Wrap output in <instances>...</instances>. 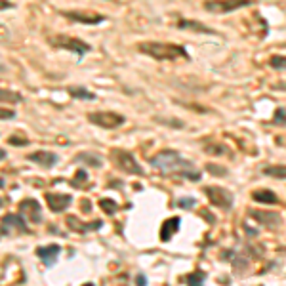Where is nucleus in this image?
Returning a JSON list of instances; mask_svg holds the SVG:
<instances>
[{"instance_id":"f257e3e1","label":"nucleus","mask_w":286,"mask_h":286,"mask_svg":"<svg viewBox=\"0 0 286 286\" xmlns=\"http://www.w3.org/2000/svg\"><path fill=\"white\" fill-rule=\"evenodd\" d=\"M149 162H151L153 168L160 170L162 174H166V176L168 174H179L181 177H187L191 181H198L202 177V174L198 170H195L189 160H185L177 151L164 149V151L156 153Z\"/></svg>"},{"instance_id":"f03ea898","label":"nucleus","mask_w":286,"mask_h":286,"mask_svg":"<svg viewBox=\"0 0 286 286\" xmlns=\"http://www.w3.org/2000/svg\"><path fill=\"white\" fill-rule=\"evenodd\" d=\"M137 52H141L143 56H149L156 61H176V59H189V54L183 46L179 44H172V42H139L137 44Z\"/></svg>"},{"instance_id":"7ed1b4c3","label":"nucleus","mask_w":286,"mask_h":286,"mask_svg":"<svg viewBox=\"0 0 286 286\" xmlns=\"http://www.w3.org/2000/svg\"><path fill=\"white\" fill-rule=\"evenodd\" d=\"M54 48H61V50H67L71 54H78V56H84L88 52H92V46L84 40L76 37H69V35H56V37H50L48 40Z\"/></svg>"},{"instance_id":"20e7f679","label":"nucleus","mask_w":286,"mask_h":286,"mask_svg":"<svg viewBox=\"0 0 286 286\" xmlns=\"http://www.w3.org/2000/svg\"><path fill=\"white\" fill-rule=\"evenodd\" d=\"M254 0H204L202 8L210 14H231L237 10H242L246 6H252Z\"/></svg>"},{"instance_id":"39448f33","label":"nucleus","mask_w":286,"mask_h":286,"mask_svg":"<svg viewBox=\"0 0 286 286\" xmlns=\"http://www.w3.org/2000/svg\"><path fill=\"white\" fill-rule=\"evenodd\" d=\"M88 120L105 130H114L126 122V118L122 114L114 113V111H95V113L88 114Z\"/></svg>"},{"instance_id":"423d86ee","label":"nucleus","mask_w":286,"mask_h":286,"mask_svg":"<svg viewBox=\"0 0 286 286\" xmlns=\"http://www.w3.org/2000/svg\"><path fill=\"white\" fill-rule=\"evenodd\" d=\"M111 158H113V162L122 172L132 174V176H143V168L139 166V162H137L128 151L113 149V151H111Z\"/></svg>"},{"instance_id":"0eeeda50","label":"nucleus","mask_w":286,"mask_h":286,"mask_svg":"<svg viewBox=\"0 0 286 286\" xmlns=\"http://www.w3.org/2000/svg\"><path fill=\"white\" fill-rule=\"evenodd\" d=\"M206 191V195H208L210 202L214 204V206H218V208L221 210H231L233 208V200H235V197H233V193L227 189H223V187H204Z\"/></svg>"},{"instance_id":"6e6552de","label":"nucleus","mask_w":286,"mask_h":286,"mask_svg":"<svg viewBox=\"0 0 286 286\" xmlns=\"http://www.w3.org/2000/svg\"><path fill=\"white\" fill-rule=\"evenodd\" d=\"M27 223L21 216H16V214H8L4 216L2 223H0V233L2 235H18V233H27Z\"/></svg>"},{"instance_id":"1a4fd4ad","label":"nucleus","mask_w":286,"mask_h":286,"mask_svg":"<svg viewBox=\"0 0 286 286\" xmlns=\"http://www.w3.org/2000/svg\"><path fill=\"white\" fill-rule=\"evenodd\" d=\"M61 16L76 23H84V25H99L105 21V16L95 14V12H61Z\"/></svg>"},{"instance_id":"9d476101","label":"nucleus","mask_w":286,"mask_h":286,"mask_svg":"<svg viewBox=\"0 0 286 286\" xmlns=\"http://www.w3.org/2000/svg\"><path fill=\"white\" fill-rule=\"evenodd\" d=\"M46 202H48V208L52 212H65L69 208V204L73 202V197L71 195H61V193H46Z\"/></svg>"},{"instance_id":"9b49d317","label":"nucleus","mask_w":286,"mask_h":286,"mask_svg":"<svg viewBox=\"0 0 286 286\" xmlns=\"http://www.w3.org/2000/svg\"><path fill=\"white\" fill-rule=\"evenodd\" d=\"M19 212L21 216H25L29 221L33 223H40L42 221V214H40V204H38L35 198H27L19 204Z\"/></svg>"},{"instance_id":"f8f14e48","label":"nucleus","mask_w":286,"mask_h":286,"mask_svg":"<svg viewBox=\"0 0 286 286\" xmlns=\"http://www.w3.org/2000/svg\"><path fill=\"white\" fill-rule=\"evenodd\" d=\"M250 216L256 218L258 223L265 225V227L273 229L281 225V216L275 214V212H264V210H250Z\"/></svg>"},{"instance_id":"ddd939ff","label":"nucleus","mask_w":286,"mask_h":286,"mask_svg":"<svg viewBox=\"0 0 286 286\" xmlns=\"http://www.w3.org/2000/svg\"><path fill=\"white\" fill-rule=\"evenodd\" d=\"M31 162H35L38 166H42V168H52V166H56L57 164V154L52 151H37V153H31L29 156H27Z\"/></svg>"},{"instance_id":"4468645a","label":"nucleus","mask_w":286,"mask_h":286,"mask_svg":"<svg viewBox=\"0 0 286 286\" xmlns=\"http://www.w3.org/2000/svg\"><path fill=\"white\" fill-rule=\"evenodd\" d=\"M59 252H61V248L57 246V244H50V246H38L37 248V256L48 267H52L54 264H56Z\"/></svg>"},{"instance_id":"2eb2a0df","label":"nucleus","mask_w":286,"mask_h":286,"mask_svg":"<svg viewBox=\"0 0 286 286\" xmlns=\"http://www.w3.org/2000/svg\"><path fill=\"white\" fill-rule=\"evenodd\" d=\"M177 29L195 31V33H204V35H216L214 29H210L204 23H198V21H195V19H179V21H177Z\"/></svg>"},{"instance_id":"dca6fc26","label":"nucleus","mask_w":286,"mask_h":286,"mask_svg":"<svg viewBox=\"0 0 286 286\" xmlns=\"http://www.w3.org/2000/svg\"><path fill=\"white\" fill-rule=\"evenodd\" d=\"M179 229V218H170L168 221L162 223V229H160V241L166 242L174 237V233Z\"/></svg>"},{"instance_id":"f3484780","label":"nucleus","mask_w":286,"mask_h":286,"mask_svg":"<svg viewBox=\"0 0 286 286\" xmlns=\"http://www.w3.org/2000/svg\"><path fill=\"white\" fill-rule=\"evenodd\" d=\"M252 198L260 204H277L279 202V197L269 189H260V191H254L252 193Z\"/></svg>"},{"instance_id":"a211bd4d","label":"nucleus","mask_w":286,"mask_h":286,"mask_svg":"<svg viewBox=\"0 0 286 286\" xmlns=\"http://www.w3.org/2000/svg\"><path fill=\"white\" fill-rule=\"evenodd\" d=\"M67 225L76 231V233H88V231H92V229H99L101 227V221H94V223H80V221H76L75 216H69L67 218Z\"/></svg>"},{"instance_id":"6ab92c4d","label":"nucleus","mask_w":286,"mask_h":286,"mask_svg":"<svg viewBox=\"0 0 286 286\" xmlns=\"http://www.w3.org/2000/svg\"><path fill=\"white\" fill-rule=\"evenodd\" d=\"M76 160H78V162H84V164H90V166H94V168H99V166L103 164L101 156H99V154H94V153H78V154H76Z\"/></svg>"},{"instance_id":"aec40b11","label":"nucleus","mask_w":286,"mask_h":286,"mask_svg":"<svg viewBox=\"0 0 286 286\" xmlns=\"http://www.w3.org/2000/svg\"><path fill=\"white\" fill-rule=\"evenodd\" d=\"M21 101H23V95L19 92L0 88V103H21Z\"/></svg>"},{"instance_id":"412c9836","label":"nucleus","mask_w":286,"mask_h":286,"mask_svg":"<svg viewBox=\"0 0 286 286\" xmlns=\"http://www.w3.org/2000/svg\"><path fill=\"white\" fill-rule=\"evenodd\" d=\"M69 94L73 95V97H78V99H86V101H94L95 99L94 92H90V90H86L82 86H71L69 88Z\"/></svg>"},{"instance_id":"4be33fe9","label":"nucleus","mask_w":286,"mask_h":286,"mask_svg":"<svg viewBox=\"0 0 286 286\" xmlns=\"http://www.w3.org/2000/svg\"><path fill=\"white\" fill-rule=\"evenodd\" d=\"M204 151L208 153V154H214V156H220V154H229V156H231V154H233V151H231L229 147H225L223 143H214V145H212V143H206V145H204Z\"/></svg>"},{"instance_id":"5701e85b","label":"nucleus","mask_w":286,"mask_h":286,"mask_svg":"<svg viewBox=\"0 0 286 286\" xmlns=\"http://www.w3.org/2000/svg\"><path fill=\"white\" fill-rule=\"evenodd\" d=\"M264 174L269 176V177H275V179H286V166H265L264 168Z\"/></svg>"},{"instance_id":"b1692460","label":"nucleus","mask_w":286,"mask_h":286,"mask_svg":"<svg viewBox=\"0 0 286 286\" xmlns=\"http://www.w3.org/2000/svg\"><path fill=\"white\" fill-rule=\"evenodd\" d=\"M204 279H206V275L202 273V271H195V273H191L185 277V285L187 286H204Z\"/></svg>"},{"instance_id":"393cba45","label":"nucleus","mask_w":286,"mask_h":286,"mask_svg":"<svg viewBox=\"0 0 286 286\" xmlns=\"http://www.w3.org/2000/svg\"><path fill=\"white\" fill-rule=\"evenodd\" d=\"M273 122L277 124V126H286V109L285 107H279L275 114H273Z\"/></svg>"},{"instance_id":"a878e982","label":"nucleus","mask_w":286,"mask_h":286,"mask_svg":"<svg viewBox=\"0 0 286 286\" xmlns=\"http://www.w3.org/2000/svg\"><path fill=\"white\" fill-rule=\"evenodd\" d=\"M206 170L212 172V176H220V177H223V176H227V168L225 166H220V164H206Z\"/></svg>"},{"instance_id":"bb28decb","label":"nucleus","mask_w":286,"mask_h":286,"mask_svg":"<svg viewBox=\"0 0 286 286\" xmlns=\"http://www.w3.org/2000/svg\"><path fill=\"white\" fill-rule=\"evenodd\" d=\"M99 204H101V208H103V212H107L109 216H111V214H114V212L118 210V206L114 204L113 200H109V198H101V200H99Z\"/></svg>"},{"instance_id":"cd10ccee","label":"nucleus","mask_w":286,"mask_h":286,"mask_svg":"<svg viewBox=\"0 0 286 286\" xmlns=\"http://www.w3.org/2000/svg\"><path fill=\"white\" fill-rule=\"evenodd\" d=\"M269 63H271L273 69H286V57L285 56H273Z\"/></svg>"},{"instance_id":"c85d7f7f","label":"nucleus","mask_w":286,"mask_h":286,"mask_svg":"<svg viewBox=\"0 0 286 286\" xmlns=\"http://www.w3.org/2000/svg\"><path fill=\"white\" fill-rule=\"evenodd\" d=\"M193 204H197L195 198H179V200H177V206H179V208L189 210V208H193Z\"/></svg>"},{"instance_id":"c756f323","label":"nucleus","mask_w":286,"mask_h":286,"mask_svg":"<svg viewBox=\"0 0 286 286\" xmlns=\"http://www.w3.org/2000/svg\"><path fill=\"white\" fill-rule=\"evenodd\" d=\"M12 118H16V113L12 109H2L0 107V120H12Z\"/></svg>"},{"instance_id":"7c9ffc66","label":"nucleus","mask_w":286,"mask_h":286,"mask_svg":"<svg viewBox=\"0 0 286 286\" xmlns=\"http://www.w3.org/2000/svg\"><path fill=\"white\" fill-rule=\"evenodd\" d=\"M8 141H10V143H12V145H18V147H25V145H27V143H29V141H27V139H23V137H16V135H14V137H10V139H8Z\"/></svg>"},{"instance_id":"2f4dec72","label":"nucleus","mask_w":286,"mask_h":286,"mask_svg":"<svg viewBox=\"0 0 286 286\" xmlns=\"http://www.w3.org/2000/svg\"><path fill=\"white\" fill-rule=\"evenodd\" d=\"M14 8V4L10 2V0H0V12H4V10H12Z\"/></svg>"},{"instance_id":"473e14b6","label":"nucleus","mask_w":286,"mask_h":286,"mask_svg":"<svg viewBox=\"0 0 286 286\" xmlns=\"http://www.w3.org/2000/svg\"><path fill=\"white\" fill-rule=\"evenodd\" d=\"M135 285L137 286H147V279H145V275H137V277H135Z\"/></svg>"},{"instance_id":"72a5a7b5","label":"nucleus","mask_w":286,"mask_h":286,"mask_svg":"<svg viewBox=\"0 0 286 286\" xmlns=\"http://www.w3.org/2000/svg\"><path fill=\"white\" fill-rule=\"evenodd\" d=\"M86 177H88V176H86V172L78 170V172H76V176H75V183H76V181H84Z\"/></svg>"},{"instance_id":"f704fd0d","label":"nucleus","mask_w":286,"mask_h":286,"mask_svg":"<svg viewBox=\"0 0 286 286\" xmlns=\"http://www.w3.org/2000/svg\"><path fill=\"white\" fill-rule=\"evenodd\" d=\"M273 90H286V84H277V86H273Z\"/></svg>"},{"instance_id":"c9c22d12","label":"nucleus","mask_w":286,"mask_h":286,"mask_svg":"<svg viewBox=\"0 0 286 286\" xmlns=\"http://www.w3.org/2000/svg\"><path fill=\"white\" fill-rule=\"evenodd\" d=\"M6 158V151L4 149H0V160H4Z\"/></svg>"},{"instance_id":"e433bc0d","label":"nucleus","mask_w":286,"mask_h":286,"mask_svg":"<svg viewBox=\"0 0 286 286\" xmlns=\"http://www.w3.org/2000/svg\"><path fill=\"white\" fill-rule=\"evenodd\" d=\"M82 286H95V285H92V283H86V285H82Z\"/></svg>"},{"instance_id":"4c0bfd02","label":"nucleus","mask_w":286,"mask_h":286,"mask_svg":"<svg viewBox=\"0 0 286 286\" xmlns=\"http://www.w3.org/2000/svg\"><path fill=\"white\" fill-rule=\"evenodd\" d=\"M0 187H4V179H0Z\"/></svg>"}]
</instances>
